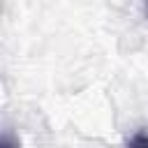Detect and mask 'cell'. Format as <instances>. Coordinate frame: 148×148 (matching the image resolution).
Segmentation results:
<instances>
[{
    "label": "cell",
    "mask_w": 148,
    "mask_h": 148,
    "mask_svg": "<svg viewBox=\"0 0 148 148\" xmlns=\"http://www.w3.org/2000/svg\"><path fill=\"white\" fill-rule=\"evenodd\" d=\"M127 148H148V132H136L127 141Z\"/></svg>",
    "instance_id": "1"
},
{
    "label": "cell",
    "mask_w": 148,
    "mask_h": 148,
    "mask_svg": "<svg viewBox=\"0 0 148 148\" xmlns=\"http://www.w3.org/2000/svg\"><path fill=\"white\" fill-rule=\"evenodd\" d=\"M0 148H18V139L9 132L2 134V141H0Z\"/></svg>",
    "instance_id": "2"
},
{
    "label": "cell",
    "mask_w": 148,
    "mask_h": 148,
    "mask_svg": "<svg viewBox=\"0 0 148 148\" xmlns=\"http://www.w3.org/2000/svg\"><path fill=\"white\" fill-rule=\"evenodd\" d=\"M146 14H148V0H146Z\"/></svg>",
    "instance_id": "3"
}]
</instances>
